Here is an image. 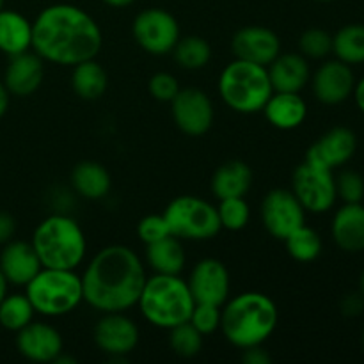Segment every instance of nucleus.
<instances>
[{
  "label": "nucleus",
  "mask_w": 364,
  "mask_h": 364,
  "mask_svg": "<svg viewBox=\"0 0 364 364\" xmlns=\"http://www.w3.org/2000/svg\"><path fill=\"white\" fill-rule=\"evenodd\" d=\"M188 322H191L203 336L215 333L220 327V306L196 304L194 309H192Z\"/></svg>",
  "instance_id": "e433bc0d"
},
{
  "label": "nucleus",
  "mask_w": 364,
  "mask_h": 364,
  "mask_svg": "<svg viewBox=\"0 0 364 364\" xmlns=\"http://www.w3.org/2000/svg\"><path fill=\"white\" fill-rule=\"evenodd\" d=\"M279 311L270 297L259 291H244L220 309V329L233 347L263 345L277 327Z\"/></svg>",
  "instance_id": "7ed1b4c3"
},
{
  "label": "nucleus",
  "mask_w": 364,
  "mask_h": 364,
  "mask_svg": "<svg viewBox=\"0 0 364 364\" xmlns=\"http://www.w3.org/2000/svg\"><path fill=\"white\" fill-rule=\"evenodd\" d=\"M4 9V0H0V11Z\"/></svg>",
  "instance_id": "09e8293b"
},
{
  "label": "nucleus",
  "mask_w": 364,
  "mask_h": 364,
  "mask_svg": "<svg viewBox=\"0 0 364 364\" xmlns=\"http://www.w3.org/2000/svg\"><path fill=\"white\" fill-rule=\"evenodd\" d=\"M137 235L146 245L153 244V242H159L162 238L169 237L171 230L169 224H167L166 217L160 213V215H146L139 220L137 224Z\"/></svg>",
  "instance_id": "4c0bfd02"
},
{
  "label": "nucleus",
  "mask_w": 364,
  "mask_h": 364,
  "mask_svg": "<svg viewBox=\"0 0 364 364\" xmlns=\"http://www.w3.org/2000/svg\"><path fill=\"white\" fill-rule=\"evenodd\" d=\"M180 82L174 75L162 71V73H155L148 82V91L159 102H173L174 96L180 92Z\"/></svg>",
  "instance_id": "58836bf2"
},
{
  "label": "nucleus",
  "mask_w": 364,
  "mask_h": 364,
  "mask_svg": "<svg viewBox=\"0 0 364 364\" xmlns=\"http://www.w3.org/2000/svg\"><path fill=\"white\" fill-rule=\"evenodd\" d=\"M291 192L306 212H329L338 199L334 171L304 160L291 178Z\"/></svg>",
  "instance_id": "1a4fd4ad"
},
{
  "label": "nucleus",
  "mask_w": 364,
  "mask_h": 364,
  "mask_svg": "<svg viewBox=\"0 0 364 364\" xmlns=\"http://www.w3.org/2000/svg\"><path fill=\"white\" fill-rule=\"evenodd\" d=\"M71 185L75 192L85 199H102L105 198L112 187L110 174L102 164L85 160L75 166L71 173Z\"/></svg>",
  "instance_id": "bb28decb"
},
{
  "label": "nucleus",
  "mask_w": 364,
  "mask_h": 364,
  "mask_svg": "<svg viewBox=\"0 0 364 364\" xmlns=\"http://www.w3.org/2000/svg\"><path fill=\"white\" fill-rule=\"evenodd\" d=\"M187 284L196 304L224 306L230 297V272L220 259L205 258L196 263Z\"/></svg>",
  "instance_id": "ddd939ff"
},
{
  "label": "nucleus",
  "mask_w": 364,
  "mask_h": 364,
  "mask_svg": "<svg viewBox=\"0 0 364 364\" xmlns=\"http://www.w3.org/2000/svg\"><path fill=\"white\" fill-rule=\"evenodd\" d=\"M174 60L180 64L183 70L196 71L203 70L212 59V48L208 41L199 36H187V38L178 39L176 46L173 48Z\"/></svg>",
  "instance_id": "7c9ffc66"
},
{
  "label": "nucleus",
  "mask_w": 364,
  "mask_h": 364,
  "mask_svg": "<svg viewBox=\"0 0 364 364\" xmlns=\"http://www.w3.org/2000/svg\"><path fill=\"white\" fill-rule=\"evenodd\" d=\"M71 87L82 100H98L109 87V77L102 64L96 63L95 59H89L73 66Z\"/></svg>",
  "instance_id": "cd10ccee"
},
{
  "label": "nucleus",
  "mask_w": 364,
  "mask_h": 364,
  "mask_svg": "<svg viewBox=\"0 0 364 364\" xmlns=\"http://www.w3.org/2000/svg\"><path fill=\"white\" fill-rule=\"evenodd\" d=\"M267 71L277 92H301L311 78L308 59L302 53H279Z\"/></svg>",
  "instance_id": "4be33fe9"
},
{
  "label": "nucleus",
  "mask_w": 364,
  "mask_h": 364,
  "mask_svg": "<svg viewBox=\"0 0 364 364\" xmlns=\"http://www.w3.org/2000/svg\"><path fill=\"white\" fill-rule=\"evenodd\" d=\"M333 53L338 60L354 66L364 63V25L350 23L333 36Z\"/></svg>",
  "instance_id": "c85d7f7f"
},
{
  "label": "nucleus",
  "mask_w": 364,
  "mask_h": 364,
  "mask_svg": "<svg viewBox=\"0 0 364 364\" xmlns=\"http://www.w3.org/2000/svg\"><path fill=\"white\" fill-rule=\"evenodd\" d=\"M359 284H361V294L364 295V270H363V274H361V279H359Z\"/></svg>",
  "instance_id": "de8ad7c7"
},
{
  "label": "nucleus",
  "mask_w": 364,
  "mask_h": 364,
  "mask_svg": "<svg viewBox=\"0 0 364 364\" xmlns=\"http://www.w3.org/2000/svg\"><path fill=\"white\" fill-rule=\"evenodd\" d=\"M25 295L38 315H68L84 301L82 277L75 270L41 267V270L25 284Z\"/></svg>",
  "instance_id": "0eeeda50"
},
{
  "label": "nucleus",
  "mask_w": 364,
  "mask_h": 364,
  "mask_svg": "<svg viewBox=\"0 0 364 364\" xmlns=\"http://www.w3.org/2000/svg\"><path fill=\"white\" fill-rule=\"evenodd\" d=\"M363 345H364V333H363Z\"/></svg>",
  "instance_id": "3c124183"
},
{
  "label": "nucleus",
  "mask_w": 364,
  "mask_h": 364,
  "mask_svg": "<svg viewBox=\"0 0 364 364\" xmlns=\"http://www.w3.org/2000/svg\"><path fill=\"white\" fill-rule=\"evenodd\" d=\"M242 361L245 364H270L272 363V359H270L269 352L263 350L262 345H255V347L244 348Z\"/></svg>",
  "instance_id": "79ce46f5"
},
{
  "label": "nucleus",
  "mask_w": 364,
  "mask_h": 364,
  "mask_svg": "<svg viewBox=\"0 0 364 364\" xmlns=\"http://www.w3.org/2000/svg\"><path fill=\"white\" fill-rule=\"evenodd\" d=\"M132 34L144 52L151 55H166L173 52L180 39V25L169 11L149 7L135 16Z\"/></svg>",
  "instance_id": "9d476101"
},
{
  "label": "nucleus",
  "mask_w": 364,
  "mask_h": 364,
  "mask_svg": "<svg viewBox=\"0 0 364 364\" xmlns=\"http://www.w3.org/2000/svg\"><path fill=\"white\" fill-rule=\"evenodd\" d=\"M14 231H16V220L11 213L0 212V245H6L13 240Z\"/></svg>",
  "instance_id": "a19ab883"
},
{
  "label": "nucleus",
  "mask_w": 364,
  "mask_h": 364,
  "mask_svg": "<svg viewBox=\"0 0 364 364\" xmlns=\"http://www.w3.org/2000/svg\"><path fill=\"white\" fill-rule=\"evenodd\" d=\"M95 343L110 358H124L139 343V327L124 313H103L95 327Z\"/></svg>",
  "instance_id": "4468645a"
},
{
  "label": "nucleus",
  "mask_w": 364,
  "mask_h": 364,
  "mask_svg": "<svg viewBox=\"0 0 364 364\" xmlns=\"http://www.w3.org/2000/svg\"><path fill=\"white\" fill-rule=\"evenodd\" d=\"M146 279L137 252L127 245H109L85 267L84 301L100 313H124L137 306Z\"/></svg>",
  "instance_id": "f03ea898"
},
{
  "label": "nucleus",
  "mask_w": 364,
  "mask_h": 364,
  "mask_svg": "<svg viewBox=\"0 0 364 364\" xmlns=\"http://www.w3.org/2000/svg\"><path fill=\"white\" fill-rule=\"evenodd\" d=\"M102 45L98 21L73 4L45 7L32 21V50L48 63L77 66L96 59Z\"/></svg>",
  "instance_id": "f257e3e1"
},
{
  "label": "nucleus",
  "mask_w": 364,
  "mask_h": 364,
  "mask_svg": "<svg viewBox=\"0 0 364 364\" xmlns=\"http://www.w3.org/2000/svg\"><path fill=\"white\" fill-rule=\"evenodd\" d=\"M231 50H233L235 59L269 66L281 53V39L270 28L262 27V25H249L233 36Z\"/></svg>",
  "instance_id": "2eb2a0df"
},
{
  "label": "nucleus",
  "mask_w": 364,
  "mask_h": 364,
  "mask_svg": "<svg viewBox=\"0 0 364 364\" xmlns=\"http://www.w3.org/2000/svg\"><path fill=\"white\" fill-rule=\"evenodd\" d=\"M169 331V343L174 354L180 355V358H194L201 352L203 334L191 322L180 323Z\"/></svg>",
  "instance_id": "72a5a7b5"
},
{
  "label": "nucleus",
  "mask_w": 364,
  "mask_h": 364,
  "mask_svg": "<svg viewBox=\"0 0 364 364\" xmlns=\"http://www.w3.org/2000/svg\"><path fill=\"white\" fill-rule=\"evenodd\" d=\"M7 287H9V283H7L6 276H4L2 270H0V302H2L4 297L7 295Z\"/></svg>",
  "instance_id": "a18cd8bd"
},
{
  "label": "nucleus",
  "mask_w": 364,
  "mask_h": 364,
  "mask_svg": "<svg viewBox=\"0 0 364 364\" xmlns=\"http://www.w3.org/2000/svg\"><path fill=\"white\" fill-rule=\"evenodd\" d=\"M107 6H112V7H127L130 4H134L135 0H103Z\"/></svg>",
  "instance_id": "49530a36"
},
{
  "label": "nucleus",
  "mask_w": 364,
  "mask_h": 364,
  "mask_svg": "<svg viewBox=\"0 0 364 364\" xmlns=\"http://www.w3.org/2000/svg\"><path fill=\"white\" fill-rule=\"evenodd\" d=\"M185 249L174 235L146 245V262L155 274L180 276L185 269Z\"/></svg>",
  "instance_id": "a878e982"
},
{
  "label": "nucleus",
  "mask_w": 364,
  "mask_h": 364,
  "mask_svg": "<svg viewBox=\"0 0 364 364\" xmlns=\"http://www.w3.org/2000/svg\"><path fill=\"white\" fill-rule=\"evenodd\" d=\"M34 308L25 294H11L0 302V326L11 333H18L34 320Z\"/></svg>",
  "instance_id": "c756f323"
},
{
  "label": "nucleus",
  "mask_w": 364,
  "mask_h": 364,
  "mask_svg": "<svg viewBox=\"0 0 364 364\" xmlns=\"http://www.w3.org/2000/svg\"><path fill=\"white\" fill-rule=\"evenodd\" d=\"M283 242L287 244L288 255L301 263L315 262L322 252V238L313 228L306 226V224L288 235Z\"/></svg>",
  "instance_id": "2f4dec72"
},
{
  "label": "nucleus",
  "mask_w": 364,
  "mask_h": 364,
  "mask_svg": "<svg viewBox=\"0 0 364 364\" xmlns=\"http://www.w3.org/2000/svg\"><path fill=\"white\" fill-rule=\"evenodd\" d=\"M0 270L9 284L25 287L41 270V262L31 242L11 240L0 252Z\"/></svg>",
  "instance_id": "aec40b11"
},
{
  "label": "nucleus",
  "mask_w": 364,
  "mask_h": 364,
  "mask_svg": "<svg viewBox=\"0 0 364 364\" xmlns=\"http://www.w3.org/2000/svg\"><path fill=\"white\" fill-rule=\"evenodd\" d=\"M217 213H219L220 226L230 231L244 230L251 219V208L244 198L220 199Z\"/></svg>",
  "instance_id": "473e14b6"
},
{
  "label": "nucleus",
  "mask_w": 364,
  "mask_h": 364,
  "mask_svg": "<svg viewBox=\"0 0 364 364\" xmlns=\"http://www.w3.org/2000/svg\"><path fill=\"white\" fill-rule=\"evenodd\" d=\"M171 110L174 123L185 135L201 137L212 128L213 103L201 89H180L171 102Z\"/></svg>",
  "instance_id": "f8f14e48"
},
{
  "label": "nucleus",
  "mask_w": 364,
  "mask_h": 364,
  "mask_svg": "<svg viewBox=\"0 0 364 364\" xmlns=\"http://www.w3.org/2000/svg\"><path fill=\"white\" fill-rule=\"evenodd\" d=\"M336 192L343 203H363L364 178L355 171H343L336 178Z\"/></svg>",
  "instance_id": "c9c22d12"
},
{
  "label": "nucleus",
  "mask_w": 364,
  "mask_h": 364,
  "mask_svg": "<svg viewBox=\"0 0 364 364\" xmlns=\"http://www.w3.org/2000/svg\"><path fill=\"white\" fill-rule=\"evenodd\" d=\"M313 95L323 105H340L347 102L355 87L354 71L341 60H327L313 75Z\"/></svg>",
  "instance_id": "dca6fc26"
},
{
  "label": "nucleus",
  "mask_w": 364,
  "mask_h": 364,
  "mask_svg": "<svg viewBox=\"0 0 364 364\" xmlns=\"http://www.w3.org/2000/svg\"><path fill=\"white\" fill-rule=\"evenodd\" d=\"M162 215L169 224L171 235L180 240H210L223 230L217 206L196 196L173 199Z\"/></svg>",
  "instance_id": "6e6552de"
},
{
  "label": "nucleus",
  "mask_w": 364,
  "mask_h": 364,
  "mask_svg": "<svg viewBox=\"0 0 364 364\" xmlns=\"http://www.w3.org/2000/svg\"><path fill=\"white\" fill-rule=\"evenodd\" d=\"M262 223L265 230L277 240H284L306 223V210L287 188H274L262 201Z\"/></svg>",
  "instance_id": "9b49d317"
},
{
  "label": "nucleus",
  "mask_w": 364,
  "mask_h": 364,
  "mask_svg": "<svg viewBox=\"0 0 364 364\" xmlns=\"http://www.w3.org/2000/svg\"><path fill=\"white\" fill-rule=\"evenodd\" d=\"M41 267L77 270L87 251L84 230L70 215L53 213L38 224L31 240Z\"/></svg>",
  "instance_id": "20e7f679"
},
{
  "label": "nucleus",
  "mask_w": 364,
  "mask_h": 364,
  "mask_svg": "<svg viewBox=\"0 0 364 364\" xmlns=\"http://www.w3.org/2000/svg\"><path fill=\"white\" fill-rule=\"evenodd\" d=\"M142 316L159 329H173L188 322L196 301L187 281L180 276L153 274L148 277L137 302Z\"/></svg>",
  "instance_id": "39448f33"
},
{
  "label": "nucleus",
  "mask_w": 364,
  "mask_h": 364,
  "mask_svg": "<svg viewBox=\"0 0 364 364\" xmlns=\"http://www.w3.org/2000/svg\"><path fill=\"white\" fill-rule=\"evenodd\" d=\"M299 48L306 59H326L333 52V36L323 28H308L299 39Z\"/></svg>",
  "instance_id": "f704fd0d"
},
{
  "label": "nucleus",
  "mask_w": 364,
  "mask_h": 364,
  "mask_svg": "<svg viewBox=\"0 0 364 364\" xmlns=\"http://www.w3.org/2000/svg\"><path fill=\"white\" fill-rule=\"evenodd\" d=\"M32 48V21L13 9L0 11V52L13 57Z\"/></svg>",
  "instance_id": "b1692460"
},
{
  "label": "nucleus",
  "mask_w": 364,
  "mask_h": 364,
  "mask_svg": "<svg viewBox=\"0 0 364 364\" xmlns=\"http://www.w3.org/2000/svg\"><path fill=\"white\" fill-rule=\"evenodd\" d=\"M267 66L235 59L219 77V95L231 110L238 114H255L263 110L272 96Z\"/></svg>",
  "instance_id": "423d86ee"
},
{
  "label": "nucleus",
  "mask_w": 364,
  "mask_h": 364,
  "mask_svg": "<svg viewBox=\"0 0 364 364\" xmlns=\"http://www.w3.org/2000/svg\"><path fill=\"white\" fill-rule=\"evenodd\" d=\"M63 336L53 326L34 322L16 333V348L32 363H53L63 350Z\"/></svg>",
  "instance_id": "f3484780"
},
{
  "label": "nucleus",
  "mask_w": 364,
  "mask_h": 364,
  "mask_svg": "<svg viewBox=\"0 0 364 364\" xmlns=\"http://www.w3.org/2000/svg\"><path fill=\"white\" fill-rule=\"evenodd\" d=\"M267 121L279 130H294L304 123L308 116V105L299 92L274 91L263 107Z\"/></svg>",
  "instance_id": "5701e85b"
},
{
  "label": "nucleus",
  "mask_w": 364,
  "mask_h": 364,
  "mask_svg": "<svg viewBox=\"0 0 364 364\" xmlns=\"http://www.w3.org/2000/svg\"><path fill=\"white\" fill-rule=\"evenodd\" d=\"M252 185V171L242 160L223 164L212 178V192L217 199L245 198Z\"/></svg>",
  "instance_id": "393cba45"
},
{
  "label": "nucleus",
  "mask_w": 364,
  "mask_h": 364,
  "mask_svg": "<svg viewBox=\"0 0 364 364\" xmlns=\"http://www.w3.org/2000/svg\"><path fill=\"white\" fill-rule=\"evenodd\" d=\"M333 240L341 251H364V205L363 203H345L333 217L331 224Z\"/></svg>",
  "instance_id": "412c9836"
},
{
  "label": "nucleus",
  "mask_w": 364,
  "mask_h": 364,
  "mask_svg": "<svg viewBox=\"0 0 364 364\" xmlns=\"http://www.w3.org/2000/svg\"><path fill=\"white\" fill-rule=\"evenodd\" d=\"M316 2H331V0H316Z\"/></svg>",
  "instance_id": "8fccbe9b"
},
{
  "label": "nucleus",
  "mask_w": 364,
  "mask_h": 364,
  "mask_svg": "<svg viewBox=\"0 0 364 364\" xmlns=\"http://www.w3.org/2000/svg\"><path fill=\"white\" fill-rule=\"evenodd\" d=\"M9 96H11L9 91L6 89L4 82L0 80V119H2L7 112V107H9Z\"/></svg>",
  "instance_id": "c03bdc74"
},
{
  "label": "nucleus",
  "mask_w": 364,
  "mask_h": 364,
  "mask_svg": "<svg viewBox=\"0 0 364 364\" xmlns=\"http://www.w3.org/2000/svg\"><path fill=\"white\" fill-rule=\"evenodd\" d=\"M364 309V295L363 294H350L341 302V313L347 316L361 315Z\"/></svg>",
  "instance_id": "ea45409f"
},
{
  "label": "nucleus",
  "mask_w": 364,
  "mask_h": 364,
  "mask_svg": "<svg viewBox=\"0 0 364 364\" xmlns=\"http://www.w3.org/2000/svg\"><path fill=\"white\" fill-rule=\"evenodd\" d=\"M358 149V137L350 128L336 127L322 135L306 153V160L334 171L345 166Z\"/></svg>",
  "instance_id": "a211bd4d"
},
{
  "label": "nucleus",
  "mask_w": 364,
  "mask_h": 364,
  "mask_svg": "<svg viewBox=\"0 0 364 364\" xmlns=\"http://www.w3.org/2000/svg\"><path fill=\"white\" fill-rule=\"evenodd\" d=\"M352 96H354L358 109L364 114V77L359 82H355V87H354V92H352Z\"/></svg>",
  "instance_id": "37998d69"
},
{
  "label": "nucleus",
  "mask_w": 364,
  "mask_h": 364,
  "mask_svg": "<svg viewBox=\"0 0 364 364\" xmlns=\"http://www.w3.org/2000/svg\"><path fill=\"white\" fill-rule=\"evenodd\" d=\"M43 75V59L36 52H23L18 55L9 57V64L4 73V85L9 95L25 98L31 96L41 87Z\"/></svg>",
  "instance_id": "6ab92c4d"
}]
</instances>
